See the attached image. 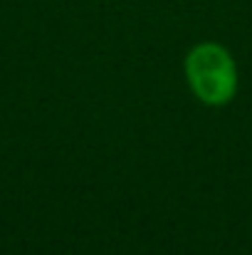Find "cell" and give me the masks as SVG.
<instances>
[{
    "instance_id": "obj_1",
    "label": "cell",
    "mask_w": 252,
    "mask_h": 255,
    "mask_svg": "<svg viewBox=\"0 0 252 255\" xmlns=\"http://www.w3.org/2000/svg\"><path fill=\"white\" fill-rule=\"evenodd\" d=\"M185 77L198 99L205 104H225L238 87L233 57L213 42L198 45L185 60Z\"/></svg>"
}]
</instances>
